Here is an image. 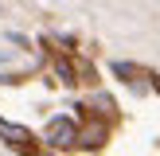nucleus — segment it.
Instances as JSON below:
<instances>
[{
    "instance_id": "obj_1",
    "label": "nucleus",
    "mask_w": 160,
    "mask_h": 156,
    "mask_svg": "<svg viewBox=\"0 0 160 156\" xmlns=\"http://www.w3.org/2000/svg\"><path fill=\"white\" fill-rule=\"evenodd\" d=\"M78 140V125L70 121V117H55L51 125H47V144L51 148H67Z\"/></svg>"
},
{
    "instance_id": "obj_2",
    "label": "nucleus",
    "mask_w": 160,
    "mask_h": 156,
    "mask_svg": "<svg viewBox=\"0 0 160 156\" xmlns=\"http://www.w3.org/2000/svg\"><path fill=\"white\" fill-rule=\"evenodd\" d=\"M0 137H4L8 144H16V148H28V140H31V133L23 129V125H8V121H0Z\"/></svg>"
},
{
    "instance_id": "obj_3",
    "label": "nucleus",
    "mask_w": 160,
    "mask_h": 156,
    "mask_svg": "<svg viewBox=\"0 0 160 156\" xmlns=\"http://www.w3.org/2000/svg\"><path fill=\"white\" fill-rule=\"evenodd\" d=\"M78 140H82V144H102V140H106V125L94 121V125H86V129H78Z\"/></svg>"
},
{
    "instance_id": "obj_4",
    "label": "nucleus",
    "mask_w": 160,
    "mask_h": 156,
    "mask_svg": "<svg viewBox=\"0 0 160 156\" xmlns=\"http://www.w3.org/2000/svg\"><path fill=\"white\" fill-rule=\"evenodd\" d=\"M59 78H62V82H74V70H70L67 62H59Z\"/></svg>"
}]
</instances>
